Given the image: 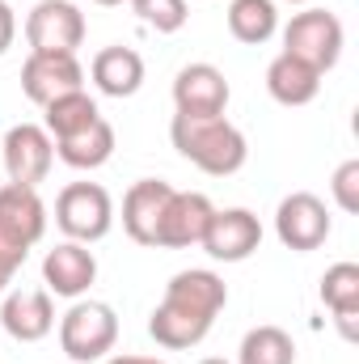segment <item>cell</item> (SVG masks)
Here are the masks:
<instances>
[{"instance_id":"cell-26","label":"cell","mask_w":359,"mask_h":364,"mask_svg":"<svg viewBox=\"0 0 359 364\" xmlns=\"http://www.w3.org/2000/svg\"><path fill=\"white\" fill-rule=\"evenodd\" d=\"M13 38H17V13L9 0H0V55L13 47Z\"/></svg>"},{"instance_id":"cell-3","label":"cell","mask_w":359,"mask_h":364,"mask_svg":"<svg viewBox=\"0 0 359 364\" xmlns=\"http://www.w3.org/2000/svg\"><path fill=\"white\" fill-rule=\"evenodd\" d=\"M118 343V314L106 301H72L60 318V348L77 364H101Z\"/></svg>"},{"instance_id":"cell-24","label":"cell","mask_w":359,"mask_h":364,"mask_svg":"<svg viewBox=\"0 0 359 364\" xmlns=\"http://www.w3.org/2000/svg\"><path fill=\"white\" fill-rule=\"evenodd\" d=\"M127 4L157 34H178L182 26H186V17H190V4L186 0H127Z\"/></svg>"},{"instance_id":"cell-15","label":"cell","mask_w":359,"mask_h":364,"mask_svg":"<svg viewBox=\"0 0 359 364\" xmlns=\"http://www.w3.org/2000/svg\"><path fill=\"white\" fill-rule=\"evenodd\" d=\"M174 186L161 178H140L127 186L123 195V229L136 246H157V225H161V212L170 203Z\"/></svg>"},{"instance_id":"cell-5","label":"cell","mask_w":359,"mask_h":364,"mask_svg":"<svg viewBox=\"0 0 359 364\" xmlns=\"http://www.w3.org/2000/svg\"><path fill=\"white\" fill-rule=\"evenodd\" d=\"M55 225L68 242H101L114 229V199L101 182H68L55 195Z\"/></svg>"},{"instance_id":"cell-14","label":"cell","mask_w":359,"mask_h":364,"mask_svg":"<svg viewBox=\"0 0 359 364\" xmlns=\"http://www.w3.org/2000/svg\"><path fill=\"white\" fill-rule=\"evenodd\" d=\"M0 326L17 343H38L55 331V301L47 288H17L0 305Z\"/></svg>"},{"instance_id":"cell-4","label":"cell","mask_w":359,"mask_h":364,"mask_svg":"<svg viewBox=\"0 0 359 364\" xmlns=\"http://www.w3.org/2000/svg\"><path fill=\"white\" fill-rule=\"evenodd\" d=\"M343 43H347V30L326 9H304L283 26V51L296 55L300 64L317 68L321 77L343 60Z\"/></svg>"},{"instance_id":"cell-32","label":"cell","mask_w":359,"mask_h":364,"mask_svg":"<svg viewBox=\"0 0 359 364\" xmlns=\"http://www.w3.org/2000/svg\"><path fill=\"white\" fill-rule=\"evenodd\" d=\"M186 4H190V0H186Z\"/></svg>"},{"instance_id":"cell-16","label":"cell","mask_w":359,"mask_h":364,"mask_svg":"<svg viewBox=\"0 0 359 364\" xmlns=\"http://www.w3.org/2000/svg\"><path fill=\"white\" fill-rule=\"evenodd\" d=\"M89 77L106 97H131L144 85V60L131 47H101L89 64Z\"/></svg>"},{"instance_id":"cell-30","label":"cell","mask_w":359,"mask_h":364,"mask_svg":"<svg viewBox=\"0 0 359 364\" xmlns=\"http://www.w3.org/2000/svg\"><path fill=\"white\" fill-rule=\"evenodd\" d=\"M199 364H228V360H216V356H207V360H199Z\"/></svg>"},{"instance_id":"cell-28","label":"cell","mask_w":359,"mask_h":364,"mask_svg":"<svg viewBox=\"0 0 359 364\" xmlns=\"http://www.w3.org/2000/svg\"><path fill=\"white\" fill-rule=\"evenodd\" d=\"M9 284H13V275H9V272H4V267H0V296L9 292Z\"/></svg>"},{"instance_id":"cell-29","label":"cell","mask_w":359,"mask_h":364,"mask_svg":"<svg viewBox=\"0 0 359 364\" xmlns=\"http://www.w3.org/2000/svg\"><path fill=\"white\" fill-rule=\"evenodd\" d=\"M93 4H101V9H114V4H127V0H93Z\"/></svg>"},{"instance_id":"cell-23","label":"cell","mask_w":359,"mask_h":364,"mask_svg":"<svg viewBox=\"0 0 359 364\" xmlns=\"http://www.w3.org/2000/svg\"><path fill=\"white\" fill-rule=\"evenodd\" d=\"M237 364H296V343L283 326H254L237 348Z\"/></svg>"},{"instance_id":"cell-8","label":"cell","mask_w":359,"mask_h":364,"mask_svg":"<svg viewBox=\"0 0 359 364\" xmlns=\"http://www.w3.org/2000/svg\"><path fill=\"white\" fill-rule=\"evenodd\" d=\"M51 161H55V140L47 136V127L38 123H17L0 136V166L9 182L17 186H38L51 174Z\"/></svg>"},{"instance_id":"cell-10","label":"cell","mask_w":359,"mask_h":364,"mask_svg":"<svg viewBox=\"0 0 359 364\" xmlns=\"http://www.w3.org/2000/svg\"><path fill=\"white\" fill-rule=\"evenodd\" d=\"M211 212H216V203L203 191H174L165 212H161V225H157V250L199 246L207 225H211Z\"/></svg>"},{"instance_id":"cell-22","label":"cell","mask_w":359,"mask_h":364,"mask_svg":"<svg viewBox=\"0 0 359 364\" xmlns=\"http://www.w3.org/2000/svg\"><path fill=\"white\" fill-rule=\"evenodd\" d=\"M93 119H101V110H97V102L85 90H72V93H64V97H55V102L43 106V127H47L51 140H64V136L89 127Z\"/></svg>"},{"instance_id":"cell-11","label":"cell","mask_w":359,"mask_h":364,"mask_svg":"<svg viewBox=\"0 0 359 364\" xmlns=\"http://www.w3.org/2000/svg\"><path fill=\"white\" fill-rule=\"evenodd\" d=\"M72 90H85V68L77 55H47V51H30L21 64V93L34 106H47L55 97Z\"/></svg>"},{"instance_id":"cell-7","label":"cell","mask_w":359,"mask_h":364,"mask_svg":"<svg viewBox=\"0 0 359 364\" xmlns=\"http://www.w3.org/2000/svg\"><path fill=\"white\" fill-rule=\"evenodd\" d=\"M26 43L30 51L77 55V47L85 43V13L72 0H38L26 17Z\"/></svg>"},{"instance_id":"cell-17","label":"cell","mask_w":359,"mask_h":364,"mask_svg":"<svg viewBox=\"0 0 359 364\" xmlns=\"http://www.w3.org/2000/svg\"><path fill=\"white\" fill-rule=\"evenodd\" d=\"M267 93L279 106H309L317 93H321V73L300 64L296 55L279 51L267 64Z\"/></svg>"},{"instance_id":"cell-13","label":"cell","mask_w":359,"mask_h":364,"mask_svg":"<svg viewBox=\"0 0 359 364\" xmlns=\"http://www.w3.org/2000/svg\"><path fill=\"white\" fill-rule=\"evenodd\" d=\"M228 81L216 64H186L178 77H174V106L178 114H199V119H211V114H224L228 110Z\"/></svg>"},{"instance_id":"cell-2","label":"cell","mask_w":359,"mask_h":364,"mask_svg":"<svg viewBox=\"0 0 359 364\" xmlns=\"http://www.w3.org/2000/svg\"><path fill=\"white\" fill-rule=\"evenodd\" d=\"M170 140L190 166H199L203 174L211 178H228L245 166L250 157V144H245V132L237 123H228L224 114H211V119H199V114H174L170 123Z\"/></svg>"},{"instance_id":"cell-12","label":"cell","mask_w":359,"mask_h":364,"mask_svg":"<svg viewBox=\"0 0 359 364\" xmlns=\"http://www.w3.org/2000/svg\"><path fill=\"white\" fill-rule=\"evenodd\" d=\"M97 279V259L85 242H60L55 250H47L43 259V284L51 296L64 301H81Z\"/></svg>"},{"instance_id":"cell-6","label":"cell","mask_w":359,"mask_h":364,"mask_svg":"<svg viewBox=\"0 0 359 364\" xmlns=\"http://www.w3.org/2000/svg\"><path fill=\"white\" fill-rule=\"evenodd\" d=\"M334 220H330V208L326 199H317L313 191H292L279 199L275 208V237L296 250V255H309V250H321L326 237H330Z\"/></svg>"},{"instance_id":"cell-9","label":"cell","mask_w":359,"mask_h":364,"mask_svg":"<svg viewBox=\"0 0 359 364\" xmlns=\"http://www.w3.org/2000/svg\"><path fill=\"white\" fill-rule=\"evenodd\" d=\"M199 246L216 263H245L263 246V225L250 208H216Z\"/></svg>"},{"instance_id":"cell-31","label":"cell","mask_w":359,"mask_h":364,"mask_svg":"<svg viewBox=\"0 0 359 364\" xmlns=\"http://www.w3.org/2000/svg\"><path fill=\"white\" fill-rule=\"evenodd\" d=\"M287 4H313V0H287Z\"/></svg>"},{"instance_id":"cell-20","label":"cell","mask_w":359,"mask_h":364,"mask_svg":"<svg viewBox=\"0 0 359 364\" xmlns=\"http://www.w3.org/2000/svg\"><path fill=\"white\" fill-rule=\"evenodd\" d=\"M55 157L64 166H72V170H97V166H106L114 157V127L106 119H93L89 127L55 140Z\"/></svg>"},{"instance_id":"cell-19","label":"cell","mask_w":359,"mask_h":364,"mask_svg":"<svg viewBox=\"0 0 359 364\" xmlns=\"http://www.w3.org/2000/svg\"><path fill=\"white\" fill-rule=\"evenodd\" d=\"M321 301L334 314L343 339H355L359 335V267L355 263H334L321 275Z\"/></svg>"},{"instance_id":"cell-1","label":"cell","mask_w":359,"mask_h":364,"mask_svg":"<svg viewBox=\"0 0 359 364\" xmlns=\"http://www.w3.org/2000/svg\"><path fill=\"white\" fill-rule=\"evenodd\" d=\"M224 305H228V284L216 272H207V267L178 272L165 284V296L148 318V335L170 352L199 348L211 335Z\"/></svg>"},{"instance_id":"cell-27","label":"cell","mask_w":359,"mask_h":364,"mask_svg":"<svg viewBox=\"0 0 359 364\" xmlns=\"http://www.w3.org/2000/svg\"><path fill=\"white\" fill-rule=\"evenodd\" d=\"M101 364H165V360H157V356H106Z\"/></svg>"},{"instance_id":"cell-21","label":"cell","mask_w":359,"mask_h":364,"mask_svg":"<svg viewBox=\"0 0 359 364\" xmlns=\"http://www.w3.org/2000/svg\"><path fill=\"white\" fill-rule=\"evenodd\" d=\"M279 30V9L275 0H233L228 4V34L245 47H263Z\"/></svg>"},{"instance_id":"cell-25","label":"cell","mask_w":359,"mask_h":364,"mask_svg":"<svg viewBox=\"0 0 359 364\" xmlns=\"http://www.w3.org/2000/svg\"><path fill=\"white\" fill-rule=\"evenodd\" d=\"M330 195H334V203L347 212V216H355L359 212V161H343L338 170H334V178H330Z\"/></svg>"},{"instance_id":"cell-18","label":"cell","mask_w":359,"mask_h":364,"mask_svg":"<svg viewBox=\"0 0 359 364\" xmlns=\"http://www.w3.org/2000/svg\"><path fill=\"white\" fill-rule=\"evenodd\" d=\"M0 225H9V229L21 233L30 246H38L43 233H47V203L38 199V186L4 182V186H0Z\"/></svg>"}]
</instances>
